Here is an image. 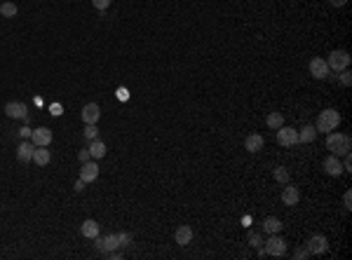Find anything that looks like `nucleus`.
<instances>
[{
	"mask_svg": "<svg viewBox=\"0 0 352 260\" xmlns=\"http://www.w3.org/2000/svg\"><path fill=\"white\" fill-rule=\"evenodd\" d=\"M352 148V139L347 136V134H336V132H329L327 136V150L331 152V155H336V157H343V155H347Z\"/></svg>",
	"mask_w": 352,
	"mask_h": 260,
	"instance_id": "1",
	"label": "nucleus"
},
{
	"mask_svg": "<svg viewBox=\"0 0 352 260\" xmlns=\"http://www.w3.org/2000/svg\"><path fill=\"white\" fill-rule=\"evenodd\" d=\"M338 124H340V113L336 108H327L320 113L315 129L317 132H333V129H338Z\"/></svg>",
	"mask_w": 352,
	"mask_h": 260,
	"instance_id": "2",
	"label": "nucleus"
},
{
	"mask_svg": "<svg viewBox=\"0 0 352 260\" xmlns=\"http://www.w3.org/2000/svg\"><path fill=\"white\" fill-rule=\"evenodd\" d=\"M287 253V241L282 239L280 235H270L268 241H265V246L258 251V255H272V258H280V255Z\"/></svg>",
	"mask_w": 352,
	"mask_h": 260,
	"instance_id": "3",
	"label": "nucleus"
},
{
	"mask_svg": "<svg viewBox=\"0 0 352 260\" xmlns=\"http://www.w3.org/2000/svg\"><path fill=\"white\" fill-rule=\"evenodd\" d=\"M329 66V70H336V73H340L343 68H347L350 66V54H347L345 50H333L331 54H329V59H324Z\"/></svg>",
	"mask_w": 352,
	"mask_h": 260,
	"instance_id": "4",
	"label": "nucleus"
},
{
	"mask_svg": "<svg viewBox=\"0 0 352 260\" xmlns=\"http://www.w3.org/2000/svg\"><path fill=\"white\" fill-rule=\"evenodd\" d=\"M5 115L10 120H28V106L24 101H10L5 106Z\"/></svg>",
	"mask_w": 352,
	"mask_h": 260,
	"instance_id": "5",
	"label": "nucleus"
},
{
	"mask_svg": "<svg viewBox=\"0 0 352 260\" xmlns=\"http://www.w3.org/2000/svg\"><path fill=\"white\" fill-rule=\"evenodd\" d=\"M277 143L280 146H296L298 143V129H294V127H284L282 124L280 129H277Z\"/></svg>",
	"mask_w": 352,
	"mask_h": 260,
	"instance_id": "6",
	"label": "nucleus"
},
{
	"mask_svg": "<svg viewBox=\"0 0 352 260\" xmlns=\"http://www.w3.org/2000/svg\"><path fill=\"white\" fill-rule=\"evenodd\" d=\"M96 178H99V164H96V159H87V162H83V166H80V181H85V183H94Z\"/></svg>",
	"mask_w": 352,
	"mask_h": 260,
	"instance_id": "7",
	"label": "nucleus"
},
{
	"mask_svg": "<svg viewBox=\"0 0 352 260\" xmlns=\"http://www.w3.org/2000/svg\"><path fill=\"white\" fill-rule=\"evenodd\" d=\"M307 251H310V255H320V253H327L329 248V241L324 235H312L310 239H307Z\"/></svg>",
	"mask_w": 352,
	"mask_h": 260,
	"instance_id": "8",
	"label": "nucleus"
},
{
	"mask_svg": "<svg viewBox=\"0 0 352 260\" xmlns=\"http://www.w3.org/2000/svg\"><path fill=\"white\" fill-rule=\"evenodd\" d=\"M80 117H83L85 124H96L99 117H101V108H99V103H87V106L83 108V113H80Z\"/></svg>",
	"mask_w": 352,
	"mask_h": 260,
	"instance_id": "9",
	"label": "nucleus"
},
{
	"mask_svg": "<svg viewBox=\"0 0 352 260\" xmlns=\"http://www.w3.org/2000/svg\"><path fill=\"white\" fill-rule=\"evenodd\" d=\"M310 75L312 77H317V80H324V77L329 75V66H327V61L324 59H320V57H315L312 61H310Z\"/></svg>",
	"mask_w": 352,
	"mask_h": 260,
	"instance_id": "10",
	"label": "nucleus"
},
{
	"mask_svg": "<svg viewBox=\"0 0 352 260\" xmlns=\"http://www.w3.org/2000/svg\"><path fill=\"white\" fill-rule=\"evenodd\" d=\"M31 141L35 143V146H40V148H47V146L52 143V129H47V127H38V129H33Z\"/></svg>",
	"mask_w": 352,
	"mask_h": 260,
	"instance_id": "11",
	"label": "nucleus"
},
{
	"mask_svg": "<svg viewBox=\"0 0 352 260\" xmlns=\"http://www.w3.org/2000/svg\"><path fill=\"white\" fill-rule=\"evenodd\" d=\"M301 202V190L296 188V185H289L282 190V204H287V206H296V204Z\"/></svg>",
	"mask_w": 352,
	"mask_h": 260,
	"instance_id": "12",
	"label": "nucleus"
},
{
	"mask_svg": "<svg viewBox=\"0 0 352 260\" xmlns=\"http://www.w3.org/2000/svg\"><path fill=\"white\" fill-rule=\"evenodd\" d=\"M322 166H324V171H327L329 176H340V174H343V162H340V157H336V155H329V157L322 162Z\"/></svg>",
	"mask_w": 352,
	"mask_h": 260,
	"instance_id": "13",
	"label": "nucleus"
},
{
	"mask_svg": "<svg viewBox=\"0 0 352 260\" xmlns=\"http://www.w3.org/2000/svg\"><path fill=\"white\" fill-rule=\"evenodd\" d=\"M33 152H35V143L33 141H21L17 148V159L19 162H33Z\"/></svg>",
	"mask_w": 352,
	"mask_h": 260,
	"instance_id": "14",
	"label": "nucleus"
},
{
	"mask_svg": "<svg viewBox=\"0 0 352 260\" xmlns=\"http://www.w3.org/2000/svg\"><path fill=\"white\" fill-rule=\"evenodd\" d=\"M174 239H176L179 246H188V244L192 241V228L190 225H179L176 232H174Z\"/></svg>",
	"mask_w": 352,
	"mask_h": 260,
	"instance_id": "15",
	"label": "nucleus"
},
{
	"mask_svg": "<svg viewBox=\"0 0 352 260\" xmlns=\"http://www.w3.org/2000/svg\"><path fill=\"white\" fill-rule=\"evenodd\" d=\"M80 235L87 237V239H96V237H99V223L87 218V221L80 225Z\"/></svg>",
	"mask_w": 352,
	"mask_h": 260,
	"instance_id": "16",
	"label": "nucleus"
},
{
	"mask_svg": "<svg viewBox=\"0 0 352 260\" xmlns=\"http://www.w3.org/2000/svg\"><path fill=\"white\" fill-rule=\"evenodd\" d=\"M263 143H265V141H263L261 134H249V136L244 139V148H247L249 152H258V150H263Z\"/></svg>",
	"mask_w": 352,
	"mask_h": 260,
	"instance_id": "17",
	"label": "nucleus"
},
{
	"mask_svg": "<svg viewBox=\"0 0 352 260\" xmlns=\"http://www.w3.org/2000/svg\"><path fill=\"white\" fill-rule=\"evenodd\" d=\"M90 155H92V159H101V157H106V152H108V148H106V143L103 141H99V139H94V141H90Z\"/></svg>",
	"mask_w": 352,
	"mask_h": 260,
	"instance_id": "18",
	"label": "nucleus"
},
{
	"mask_svg": "<svg viewBox=\"0 0 352 260\" xmlns=\"http://www.w3.org/2000/svg\"><path fill=\"white\" fill-rule=\"evenodd\" d=\"M33 162L38 166H47L52 162V155H50V150H45V148H40V146H35V152H33Z\"/></svg>",
	"mask_w": 352,
	"mask_h": 260,
	"instance_id": "19",
	"label": "nucleus"
},
{
	"mask_svg": "<svg viewBox=\"0 0 352 260\" xmlns=\"http://www.w3.org/2000/svg\"><path fill=\"white\" fill-rule=\"evenodd\" d=\"M315 139H317V129H315V124H305V127L298 132V143H312Z\"/></svg>",
	"mask_w": 352,
	"mask_h": 260,
	"instance_id": "20",
	"label": "nucleus"
},
{
	"mask_svg": "<svg viewBox=\"0 0 352 260\" xmlns=\"http://www.w3.org/2000/svg\"><path fill=\"white\" fill-rule=\"evenodd\" d=\"M282 230V221L275 216H268L265 221H263V232H268V235H277Z\"/></svg>",
	"mask_w": 352,
	"mask_h": 260,
	"instance_id": "21",
	"label": "nucleus"
},
{
	"mask_svg": "<svg viewBox=\"0 0 352 260\" xmlns=\"http://www.w3.org/2000/svg\"><path fill=\"white\" fill-rule=\"evenodd\" d=\"M265 124H268L270 129H275V132H277V129L284 124V115H282V113H270L268 120H265Z\"/></svg>",
	"mask_w": 352,
	"mask_h": 260,
	"instance_id": "22",
	"label": "nucleus"
},
{
	"mask_svg": "<svg viewBox=\"0 0 352 260\" xmlns=\"http://www.w3.org/2000/svg\"><path fill=\"white\" fill-rule=\"evenodd\" d=\"M17 5L14 3H0V14L5 17V19H12V17H17Z\"/></svg>",
	"mask_w": 352,
	"mask_h": 260,
	"instance_id": "23",
	"label": "nucleus"
},
{
	"mask_svg": "<svg viewBox=\"0 0 352 260\" xmlns=\"http://www.w3.org/2000/svg\"><path fill=\"white\" fill-rule=\"evenodd\" d=\"M272 176H275V181H277V183H282V185H287V183H289V171L284 169V166H275Z\"/></svg>",
	"mask_w": 352,
	"mask_h": 260,
	"instance_id": "24",
	"label": "nucleus"
},
{
	"mask_svg": "<svg viewBox=\"0 0 352 260\" xmlns=\"http://www.w3.org/2000/svg\"><path fill=\"white\" fill-rule=\"evenodd\" d=\"M96 136H99V129H96V124H87V127H85V139L94 141Z\"/></svg>",
	"mask_w": 352,
	"mask_h": 260,
	"instance_id": "25",
	"label": "nucleus"
},
{
	"mask_svg": "<svg viewBox=\"0 0 352 260\" xmlns=\"http://www.w3.org/2000/svg\"><path fill=\"white\" fill-rule=\"evenodd\" d=\"M249 244L254 248H261V244H263V237L258 235V232H249Z\"/></svg>",
	"mask_w": 352,
	"mask_h": 260,
	"instance_id": "26",
	"label": "nucleus"
},
{
	"mask_svg": "<svg viewBox=\"0 0 352 260\" xmlns=\"http://www.w3.org/2000/svg\"><path fill=\"white\" fill-rule=\"evenodd\" d=\"M340 82L345 84V87H350V84H352V73H350V70H347V68H343V70H340Z\"/></svg>",
	"mask_w": 352,
	"mask_h": 260,
	"instance_id": "27",
	"label": "nucleus"
},
{
	"mask_svg": "<svg viewBox=\"0 0 352 260\" xmlns=\"http://www.w3.org/2000/svg\"><path fill=\"white\" fill-rule=\"evenodd\" d=\"M110 3H113V0H92V5H94V10H108L110 7Z\"/></svg>",
	"mask_w": 352,
	"mask_h": 260,
	"instance_id": "28",
	"label": "nucleus"
},
{
	"mask_svg": "<svg viewBox=\"0 0 352 260\" xmlns=\"http://www.w3.org/2000/svg\"><path fill=\"white\" fill-rule=\"evenodd\" d=\"M118 239H120V248L132 244V235H129V232H118Z\"/></svg>",
	"mask_w": 352,
	"mask_h": 260,
	"instance_id": "29",
	"label": "nucleus"
},
{
	"mask_svg": "<svg viewBox=\"0 0 352 260\" xmlns=\"http://www.w3.org/2000/svg\"><path fill=\"white\" fill-rule=\"evenodd\" d=\"M307 255H310V251H307V248H298V251L294 253V258H296V260H305Z\"/></svg>",
	"mask_w": 352,
	"mask_h": 260,
	"instance_id": "30",
	"label": "nucleus"
},
{
	"mask_svg": "<svg viewBox=\"0 0 352 260\" xmlns=\"http://www.w3.org/2000/svg\"><path fill=\"white\" fill-rule=\"evenodd\" d=\"M31 134H33V129H31V127H21V129H19V136H21L24 141L31 139Z\"/></svg>",
	"mask_w": 352,
	"mask_h": 260,
	"instance_id": "31",
	"label": "nucleus"
},
{
	"mask_svg": "<svg viewBox=\"0 0 352 260\" xmlns=\"http://www.w3.org/2000/svg\"><path fill=\"white\" fill-rule=\"evenodd\" d=\"M343 204H345V209H347V211L352 209V192H350V190L343 195Z\"/></svg>",
	"mask_w": 352,
	"mask_h": 260,
	"instance_id": "32",
	"label": "nucleus"
},
{
	"mask_svg": "<svg viewBox=\"0 0 352 260\" xmlns=\"http://www.w3.org/2000/svg\"><path fill=\"white\" fill-rule=\"evenodd\" d=\"M61 110H64V108H61V103H52V106H50V113L54 115V117H59V115H61Z\"/></svg>",
	"mask_w": 352,
	"mask_h": 260,
	"instance_id": "33",
	"label": "nucleus"
},
{
	"mask_svg": "<svg viewBox=\"0 0 352 260\" xmlns=\"http://www.w3.org/2000/svg\"><path fill=\"white\" fill-rule=\"evenodd\" d=\"M77 159H80V162H87V159H92L90 150H87V148H85V150H80V152H77Z\"/></svg>",
	"mask_w": 352,
	"mask_h": 260,
	"instance_id": "34",
	"label": "nucleus"
},
{
	"mask_svg": "<svg viewBox=\"0 0 352 260\" xmlns=\"http://www.w3.org/2000/svg\"><path fill=\"white\" fill-rule=\"evenodd\" d=\"M345 157V162H343V171H352V159H350V152L347 155H343Z\"/></svg>",
	"mask_w": 352,
	"mask_h": 260,
	"instance_id": "35",
	"label": "nucleus"
},
{
	"mask_svg": "<svg viewBox=\"0 0 352 260\" xmlns=\"http://www.w3.org/2000/svg\"><path fill=\"white\" fill-rule=\"evenodd\" d=\"M118 99H120V101H127V89H118Z\"/></svg>",
	"mask_w": 352,
	"mask_h": 260,
	"instance_id": "36",
	"label": "nucleus"
},
{
	"mask_svg": "<svg viewBox=\"0 0 352 260\" xmlns=\"http://www.w3.org/2000/svg\"><path fill=\"white\" fill-rule=\"evenodd\" d=\"M85 190V181H77L75 183V192H83Z\"/></svg>",
	"mask_w": 352,
	"mask_h": 260,
	"instance_id": "37",
	"label": "nucleus"
},
{
	"mask_svg": "<svg viewBox=\"0 0 352 260\" xmlns=\"http://www.w3.org/2000/svg\"><path fill=\"white\" fill-rule=\"evenodd\" d=\"M345 3H347V0H331V5H333V7H343Z\"/></svg>",
	"mask_w": 352,
	"mask_h": 260,
	"instance_id": "38",
	"label": "nucleus"
}]
</instances>
